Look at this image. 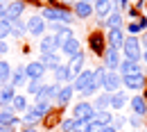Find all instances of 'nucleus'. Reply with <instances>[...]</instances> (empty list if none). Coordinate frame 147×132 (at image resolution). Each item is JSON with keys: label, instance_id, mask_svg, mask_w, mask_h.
<instances>
[{"label": "nucleus", "instance_id": "5", "mask_svg": "<svg viewBox=\"0 0 147 132\" xmlns=\"http://www.w3.org/2000/svg\"><path fill=\"white\" fill-rule=\"evenodd\" d=\"M91 82H93V68H82V71L73 77V82H70V84H73V89L77 91V94H82Z\"/></svg>", "mask_w": 147, "mask_h": 132}, {"label": "nucleus", "instance_id": "30", "mask_svg": "<svg viewBox=\"0 0 147 132\" xmlns=\"http://www.w3.org/2000/svg\"><path fill=\"white\" fill-rule=\"evenodd\" d=\"M9 107H11V112H16V114H23L27 107H30V103H27V96H14V100L9 103Z\"/></svg>", "mask_w": 147, "mask_h": 132}, {"label": "nucleus", "instance_id": "15", "mask_svg": "<svg viewBox=\"0 0 147 132\" xmlns=\"http://www.w3.org/2000/svg\"><path fill=\"white\" fill-rule=\"evenodd\" d=\"M122 30H125V34H134V37H138V34H143V32L147 30V18L140 14L136 21H129V25H127V27H122Z\"/></svg>", "mask_w": 147, "mask_h": 132}, {"label": "nucleus", "instance_id": "17", "mask_svg": "<svg viewBox=\"0 0 147 132\" xmlns=\"http://www.w3.org/2000/svg\"><path fill=\"white\" fill-rule=\"evenodd\" d=\"M57 94H59V84L57 82H52V84H41V89L34 96V100H55Z\"/></svg>", "mask_w": 147, "mask_h": 132}, {"label": "nucleus", "instance_id": "13", "mask_svg": "<svg viewBox=\"0 0 147 132\" xmlns=\"http://www.w3.org/2000/svg\"><path fill=\"white\" fill-rule=\"evenodd\" d=\"M23 12H25V0H9V2H7V14H5V18L7 21L20 18Z\"/></svg>", "mask_w": 147, "mask_h": 132}, {"label": "nucleus", "instance_id": "48", "mask_svg": "<svg viewBox=\"0 0 147 132\" xmlns=\"http://www.w3.org/2000/svg\"><path fill=\"white\" fill-rule=\"evenodd\" d=\"M9 53V43L7 41H0V55H7Z\"/></svg>", "mask_w": 147, "mask_h": 132}, {"label": "nucleus", "instance_id": "1", "mask_svg": "<svg viewBox=\"0 0 147 132\" xmlns=\"http://www.w3.org/2000/svg\"><path fill=\"white\" fill-rule=\"evenodd\" d=\"M41 18L45 23H63L70 25L73 23V12H68L66 7H43L41 9Z\"/></svg>", "mask_w": 147, "mask_h": 132}, {"label": "nucleus", "instance_id": "25", "mask_svg": "<svg viewBox=\"0 0 147 132\" xmlns=\"http://www.w3.org/2000/svg\"><path fill=\"white\" fill-rule=\"evenodd\" d=\"M38 62L45 66V68H50V71H55L57 66L61 64V55L59 53H41V57H38Z\"/></svg>", "mask_w": 147, "mask_h": 132}, {"label": "nucleus", "instance_id": "10", "mask_svg": "<svg viewBox=\"0 0 147 132\" xmlns=\"http://www.w3.org/2000/svg\"><path fill=\"white\" fill-rule=\"evenodd\" d=\"M120 87H122V82H120V73H118V71H107V75H104V84H102V91L113 94V91H118Z\"/></svg>", "mask_w": 147, "mask_h": 132}, {"label": "nucleus", "instance_id": "32", "mask_svg": "<svg viewBox=\"0 0 147 132\" xmlns=\"http://www.w3.org/2000/svg\"><path fill=\"white\" fill-rule=\"evenodd\" d=\"M109 100H111V94L102 91V94L93 100V107H95V109H109Z\"/></svg>", "mask_w": 147, "mask_h": 132}, {"label": "nucleus", "instance_id": "4", "mask_svg": "<svg viewBox=\"0 0 147 132\" xmlns=\"http://www.w3.org/2000/svg\"><path fill=\"white\" fill-rule=\"evenodd\" d=\"M25 25H27V34H32V37H43L45 30H48V25H45V21L41 18V14H32L30 18L25 21Z\"/></svg>", "mask_w": 147, "mask_h": 132}, {"label": "nucleus", "instance_id": "41", "mask_svg": "<svg viewBox=\"0 0 147 132\" xmlns=\"http://www.w3.org/2000/svg\"><path fill=\"white\" fill-rule=\"evenodd\" d=\"M143 121H145V116H140V114H131L127 118V123H131V128H136V130L143 128Z\"/></svg>", "mask_w": 147, "mask_h": 132}, {"label": "nucleus", "instance_id": "2", "mask_svg": "<svg viewBox=\"0 0 147 132\" xmlns=\"http://www.w3.org/2000/svg\"><path fill=\"white\" fill-rule=\"evenodd\" d=\"M122 55L125 59H131V62H140L143 57V46H140V37H134V34H127L125 41H122Z\"/></svg>", "mask_w": 147, "mask_h": 132}, {"label": "nucleus", "instance_id": "42", "mask_svg": "<svg viewBox=\"0 0 147 132\" xmlns=\"http://www.w3.org/2000/svg\"><path fill=\"white\" fill-rule=\"evenodd\" d=\"M97 91H100V87H97L95 82H91V84H88V87L82 91V96H84V100H88V98H91V96H95Z\"/></svg>", "mask_w": 147, "mask_h": 132}, {"label": "nucleus", "instance_id": "22", "mask_svg": "<svg viewBox=\"0 0 147 132\" xmlns=\"http://www.w3.org/2000/svg\"><path fill=\"white\" fill-rule=\"evenodd\" d=\"M38 50H41V53H59L57 37H55V34H45V37H41V41H38Z\"/></svg>", "mask_w": 147, "mask_h": 132}, {"label": "nucleus", "instance_id": "27", "mask_svg": "<svg viewBox=\"0 0 147 132\" xmlns=\"http://www.w3.org/2000/svg\"><path fill=\"white\" fill-rule=\"evenodd\" d=\"M73 14L77 18H88V16H93V2H82V0H77L73 5Z\"/></svg>", "mask_w": 147, "mask_h": 132}, {"label": "nucleus", "instance_id": "6", "mask_svg": "<svg viewBox=\"0 0 147 132\" xmlns=\"http://www.w3.org/2000/svg\"><path fill=\"white\" fill-rule=\"evenodd\" d=\"M102 59H104V64H102V66H104L107 71H118V66H120V62H122V59H120V50H115V48H109V46L104 48V53H102Z\"/></svg>", "mask_w": 147, "mask_h": 132}, {"label": "nucleus", "instance_id": "36", "mask_svg": "<svg viewBox=\"0 0 147 132\" xmlns=\"http://www.w3.org/2000/svg\"><path fill=\"white\" fill-rule=\"evenodd\" d=\"M104 75H107V68H104V66L93 68V82L100 87V91H102V84H104Z\"/></svg>", "mask_w": 147, "mask_h": 132}, {"label": "nucleus", "instance_id": "21", "mask_svg": "<svg viewBox=\"0 0 147 132\" xmlns=\"http://www.w3.org/2000/svg\"><path fill=\"white\" fill-rule=\"evenodd\" d=\"M14 96H16V87H11L9 82L0 84V109L2 107H9V103L14 100Z\"/></svg>", "mask_w": 147, "mask_h": 132}, {"label": "nucleus", "instance_id": "40", "mask_svg": "<svg viewBox=\"0 0 147 132\" xmlns=\"http://www.w3.org/2000/svg\"><path fill=\"white\" fill-rule=\"evenodd\" d=\"M55 37H57V43L61 46L63 41H68V39H70V37H75V34H73V30H70V25H66V27H63L61 32H57Z\"/></svg>", "mask_w": 147, "mask_h": 132}, {"label": "nucleus", "instance_id": "23", "mask_svg": "<svg viewBox=\"0 0 147 132\" xmlns=\"http://www.w3.org/2000/svg\"><path fill=\"white\" fill-rule=\"evenodd\" d=\"M25 82H27V75H25V66L18 64L16 68H11V77H9V84L11 87H25Z\"/></svg>", "mask_w": 147, "mask_h": 132}, {"label": "nucleus", "instance_id": "3", "mask_svg": "<svg viewBox=\"0 0 147 132\" xmlns=\"http://www.w3.org/2000/svg\"><path fill=\"white\" fill-rule=\"evenodd\" d=\"M73 118H84V121H93L95 118V107L91 100H79L73 107Z\"/></svg>", "mask_w": 147, "mask_h": 132}, {"label": "nucleus", "instance_id": "51", "mask_svg": "<svg viewBox=\"0 0 147 132\" xmlns=\"http://www.w3.org/2000/svg\"><path fill=\"white\" fill-rule=\"evenodd\" d=\"M140 46H143V50H145V48H147V32H145V34H143V37H140Z\"/></svg>", "mask_w": 147, "mask_h": 132}, {"label": "nucleus", "instance_id": "16", "mask_svg": "<svg viewBox=\"0 0 147 132\" xmlns=\"http://www.w3.org/2000/svg\"><path fill=\"white\" fill-rule=\"evenodd\" d=\"M111 12H113L111 0H93V14H95L100 21H104V18L111 14Z\"/></svg>", "mask_w": 147, "mask_h": 132}, {"label": "nucleus", "instance_id": "20", "mask_svg": "<svg viewBox=\"0 0 147 132\" xmlns=\"http://www.w3.org/2000/svg\"><path fill=\"white\" fill-rule=\"evenodd\" d=\"M84 64H86V53H84V50H79V53H75L73 57H68V68H70L73 77L84 68Z\"/></svg>", "mask_w": 147, "mask_h": 132}, {"label": "nucleus", "instance_id": "34", "mask_svg": "<svg viewBox=\"0 0 147 132\" xmlns=\"http://www.w3.org/2000/svg\"><path fill=\"white\" fill-rule=\"evenodd\" d=\"M95 121H97V123H102V125H111L113 114H111L109 109H95Z\"/></svg>", "mask_w": 147, "mask_h": 132}, {"label": "nucleus", "instance_id": "35", "mask_svg": "<svg viewBox=\"0 0 147 132\" xmlns=\"http://www.w3.org/2000/svg\"><path fill=\"white\" fill-rule=\"evenodd\" d=\"M9 77H11V64L5 62V59H0V84L9 82Z\"/></svg>", "mask_w": 147, "mask_h": 132}, {"label": "nucleus", "instance_id": "55", "mask_svg": "<svg viewBox=\"0 0 147 132\" xmlns=\"http://www.w3.org/2000/svg\"><path fill=\"white\" fill-rule=\"evenodd\" d=\"M0 2H7V0H0Z\"/></svg>", "mask_w": 147, "mask_h": 132}, {"label": "nucleus", "instance_id": "54", "mask_svg": "<svg viewBox=\"0 0 147 132\" xmlns=\"http://www.w3.org/2000/svg\"><path fill=\"white\" fill-rule=\"evenodd\" d=\"M75 2H77V0H63V5H70V7H73Z\"/></svg>", "mask_w": 147, "mask_h": 132}, {"label": "nucleus", "instance_id": "52", "mask_svg": "<svg viewBox=\"0 0 147 132\" xmlns=\"http://www.w3.org/2000/svg\"><path fill=\"white\" fill-rule=\"evenodd\" d=\"M20 132H38V130H36V128H23Z\"/></svg>", "mask_w": 147, "mask_h": 132}, {"label": "nucleus", "instance_id": "28", "mask_svg": "<svg viewBox=\"0 0 147 132\" xmlns=\"http://www.w3.org/2000/svg\"><path fill=\"white\" fill-rule=\"evenodd\" d=\"M129 105H131L134 114L147 116V98L145 96H131V98H129Z\"/></svg>", "mask_w": 147, "mask_h": 132}, {"label": "nucleus", "instance_id": "12", "mask_svg": "<svg viewBox=\"0 0 147 132\" xmlns=\"http://www.w3.org/2000/svg\"><path fill=\"white\" fill-rule=\"evenodd\" d=\"M118 73H120V77H125V75H138V73H143L140 62L122 59V62H120V66H118Z\"/></svg>", "mask_w": 147, "mask_h": 132}, {"label": "nucleus", "instance_id": "44", "mask_svg": "<svg viewBox=\"0 0 147 132\" xmlns=\"http://www.w3.org/2000/svg\"><path fill=\"white\" fill-rule=\"evenodd\" d=\"M111 125H113L115 130L120 132V130H122V128H125V125H127V118H125V116H115V118L111 121Z\"/></svg>", "mask_w": 147, "mask_h": 132}, {"label": "nucleus", "instance_id": "26", "mask_svg": "<svg viewBox=\"0 0 147 132\" xmlns=\"http://www.w3.org/2000/svg\"><path fill=\"white\" fill-rule=\"evenodd\" d=\"M20 123V118L16 116V112H11V107H2L0 109V125H11L16 128Z\"/></svg>", "mask_w": 147, "mask_h": 132}, {"label": "nucleus", "instance_id": "38", "mask_svg": "<svg viewBox=\"0 0 147 132\" xmlns=\"http://www.w3.org/2000/svg\"><path fill=\"white\" fill-rule=\"evenodd\" d=\"M41 84H43V80H27V82H25L27 96H36V94H38V89H41Z\"/></svg>", "mask_w": 147, "mask_h": 132}, {"label": "nucleus", "instance_id": "46", "mask_svg": "<svg viewBox=\"0 0 147 132\" xmlns=\"http://www.w3.org/2000/svg\"><path fill=\"white\" fill-rule=\"evenodd\" d=\"M102 130V123H97L95 118L93 121H88V125H86V132H100Z\"/></svg>", "mask_w": 147, "mask_h": 132}, {"label": "nucleus", "instance_id": "29", "mask_svg": "<svg viewBox=\"0 0 147 132\" xmlns=\"http://www.w3.org/2000/svg\"><path fill=\"white\" fill-rule=\"evenodd\" d=\"M122 18H125V12L113 9L109 16L104 18V23H102V25H107V27H122Z\"/></svg>", "mask_w": 147, "mask_h": 132}, {"label": "nucleus", "instance_id": "50", "mask_svg": "<svg viewBox=\"0 0 147 132\" xmlns=\"http://www.w3.org/2000/svg\"><path fill=\"white\" fill-rule=\"evenodd\" d=\"M100 132H118V130H115L113 125H102V130H100Z\"/></svg>", "mask_w": 147, "mask_h": 132}, {"label": "nucleus", "instance_id": "53", "mask_svg": "<svg viewBox=\"0 0 147 132\" xmlns=\"http://www.w3.org/2000/svg\"><path fill=\"white\" fill-rule=\"evenodd\" d=\"M140 59L145 62V66H147V48H145V50H143V57H140Z\"/></svg>", "mask_w": 147, "mask_h": 132}, {"label": "nucleus", "instance_id": "18", "mask_svg": "<svg viewBox=\"0 0 147 132\" xmlns=\"http://www.w3.org/2000/svg\"><path fill=\"white\" fill-rule=\"evenodd\" d=\"M73 96H75L73 84H61V87H59V94H57V98H55V103L59 105V107H66V105L73 100Z\"/></svg>", "mask_w": 147, "mask_h": 132}, {"label": "nucleus", "instance_id": "56", "mask_svg": "<svg viewBox=\"0 0 147 132\" xmlns=\"http://www.w3.org/2000/svg\"><path fill=\"white\" fill-rule=\"evenodd\" d=\"M145 7H147V0H145Z\"/></svg>", "mask_w": 147, "mask_h": 132}, {"label": "nucleus", "instance_id": "7", "mask_svg": "<svg viewBox=\"0 0 147 132\" xmlns=\"http://www.w3.org/2000/svg\"><path fill=\"white\" fill-rule=\"evenodd\" d=\"M120 82H122V87H125L127 91H140V89L145 87V73H138V75H125V77H120Z\"/></svg>", "mask_w": 147, "mask_h": 132}, {"label": "nucleus", "instance_id": "14", "mask_svg": "<svg viewBox=\"0 0 147 132\" xmlns=\"http://www.w3.org/2000/svg\"><path fill=\"white\" fill-rule=\"evenodd\" d=\"M52 73H55V82L59 84V87H61V84H70V82H73V73H70L68 64H63V62L57 66Z\"/></svg>", "mask_w": 147, "mask_h": 132}, {"label": "nucleus", "instance_id": "45", "mask_svg": "<svg viewBox=\"0 0 147 132\" xmlns=\"http://www.w3.org/2000/svg\"><path fill=\"white\" fill-rule=\"evenodd\" d=\"M86 125H88V121H84V118H75V130L73 132H86Z\"/></svg>", "mask_w": 147, "mask_h": 132}, {"label": "nucleus", "instance_id": "11", "mask_svg": "<svg viewBox=\"0 0 147 132\" xmlns=\"http://www.w3.org/2000/svg\"><path fill=\"white\" fill-rule=\"evenodd\" d=\"M129 105V96H127V91H113L111 94V100H109V109H115V112H122L125 107Z\"/></svg>", "mask_w": 147, "mask_h": 132}, {"label": "nucleus", "instance_id": "37", "mask_svg": "<svg viewBox=\"0 0 147 132\" xmlns=\"http://www.w3.org/2000/svg\"><path fill=\"white\" fill-rule=\"evenodd\" d=\"M23 123H25V128H36L38 123H41V118H36L32 112L25 109V112H23Z\"/></svg>", "mask_w": 147, "mask_h": 132}, {"label": "nucleus", "instance_id": "47", "mask_svg": "<svg viewBox=\"0 0 147 132\" xmlns=\"http://www.w3.org/2000/svg\"><path fill=\"white\" fill-rule=\"evenodd\" d=\"M125 12H127V18H131V21H136L140 14H143V12H138L136 7H134V9H125Z\"/></svg>", "mask_w": 147, "mask_h": 132}, {"label": "nucleus", "instance_id": "33", "mask_svg": "<svg viewBox=\"0 0 147 132\" xmlns=\"http://www.w3.org/2000/svg\"><path fill=\"white\" fill-rule=\"evenodd\" d=\"M102 41H104V39L100 37V34H93L91 37V50L97 57H102V53H104V43H102Z\"/></svg>", "mask_w": 147, "mask_h": 132}, {"label": "nucleus", "instance_id": "8", "mask_svg": "<svg viewBox=\"0 0 147 132\" xmlns=\"http://www.w3.org/2000/svg\"><path fill=\"white\" fill-rule=\"evenodd\" d=\"M125 37H127V34H125L122 27H109V32H107V46H109V48H115V50H120Z\"/></svg>", "mask_w": 147, "mask_h": 132}, {"label": "nucleus", "instance_id": "19", "mask_svg": "<svg viewBox=\"0 0 147 132\" xmlns=\"http://www.w3.org/2000/svg\"><path fill=\"white\" fill-rule=\"evenodd\" d=\"M27 112H32L36 118H43L45 114L52 112V105H50V100H34V103L27 107Z\"/></svg>", "mask_w": 147, "mask_h": 132}, {"label": "nucleus", "instance_id": "31", "mask_svg": "<svg viewBox=\"0 0 147 132\" xmlns=\"http://www.w3.org/2000/svg\"><path fill=\"white\" fill-rule=\"evenodd\" d=\"M9 23H11V34H14V39H23L27 34V25H25L23 18H14V21H9Z\"/></svg>", "mask_w": 147, "mask_h": 132}, {"label": "nucleus", "instance_id": "9", "mask_svg": "<svg viewBox=\"0 0 147 132\" xmlns=\"http://www.w3.org/2000/svg\"><path fill=\"white\" fill-rule=\"evenodd\" d=\"M45 73H48V68H45L38 59L30 62V64H25V75H27V80H43Z\"/></svg>", "mask_w": 147, "mask_h": 132}, {"label": "nucleus", "instance_id": "43", "mask_svg": "<svg viewBox=\"0 0 147 132\" xmlns=\"http://www.w3.org/2000/svg\"><path fill=\"white\" fill-rule=\"evenodd\" d=\"M75 130V118L70 116V118H63L61 121V132H73Z\"/></svg>", "mask_w": 147, "mask_h": 132}, {"label": "nucleus", "instance_id": "39", "mask_svg": "<svg viewBox=\"0 0 147 132\" xmlns=\"http://www.w3.org/2000/svg\"><path fill=\"white\" fill-rule=\"evenodd\" d=\"M7 37H11V23L7 18L0 21V41H5Z\"/></svg>", "mask_w": 147, "mask_h": 132}, {"label": "nucleus", "instance_id": "24", "mask_svg": "<svg viewBox=\"0 0 147 132\" xmlns=\"http://www.w3.org/2000/svg\"><path fill=\"white\" fill-rule=\"evenodd\" d=\"M79 50H82V46H79V41H77L75 37H70L68 41H63V43L59 46V53H61L63 57H73L75 53H79Z\"/></svg>", "mask_w": 147, "mask_h": 132}, {"label": "nucleus", "instance_id": "49", "mask_svg": "<svg viewBox=\"0 0 147 132\" xmlns=\"http://www.w3.org/2000/svg\"><path fill=\"white\" fill-rule=\"evenodd\" d=\"M5 14H7V2H0V21L5 18Z\"/></svg>", "mask_w": 147, "mask_h": 132}]
</instances>
